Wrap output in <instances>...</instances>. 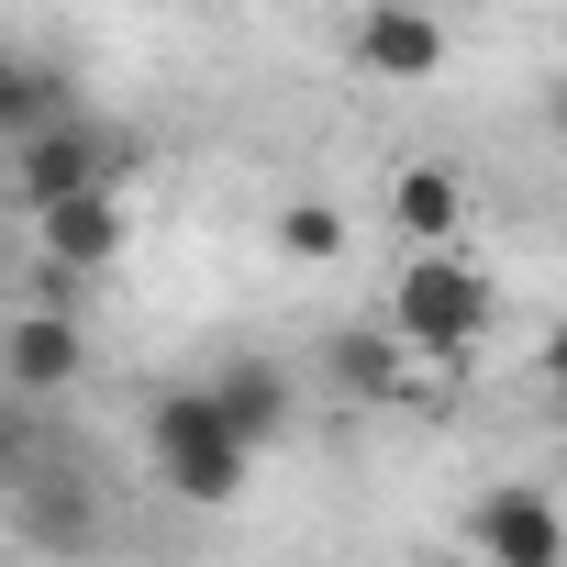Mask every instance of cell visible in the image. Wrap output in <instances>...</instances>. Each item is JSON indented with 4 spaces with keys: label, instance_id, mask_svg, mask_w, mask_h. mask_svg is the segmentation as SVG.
<instances>
[{
    "label": "cell",
    "instance_id": "obj_1",
    "mask_svg": "<svg viewBox=\"0 0 567 567\" xmlns=\"http://www.w3.org/2000/svg\"><path fill=\"white\" fill-rule=\"evenodd\" d=\"M145 445H156V478H167L189 512H223V501H245V478H256V456L234 445V423H223L212 379H200V390H156Z\"/></svg>",
    "mask_w": 567,
    "mask_h": 567
},
{
    "label": "cell",
    "instance_id": "obj_2",
    "mask_svg": "<svg viewBox=\"0 0 567 567\" xmlns=\"http://www.w3.org/2000/svg\"><path fill=\"white\" fill-rule=\"evenodd\" d=\"M489 312H501V290H489V267H467V256H412L401 290H390V334L412 357H467L489 334Z\"/></svg>",
    "mask_w": 567,
    "mask_h": 567
},
{
    "label": "cell",
    "instance_id": "obj_3",
    "mask_svg": "<svg viewBox=\"0 0 567 567\" xmlns=\"http://www.w3.org/2000/svg\"><path fill=\"white\" fill-rule=\"evenodd\" d=\"M0 178H12V200L45 223V212H68V200H101V189L123 178V145L79 112V123H56V134H23L12 156H0Z\"/></svg>",
    "mask_w": 567,
    "mask_h": 567
},
{
    "label": "cell",
    "instance_id": "obj_4",
    "mask_svg": "<svg viewBox=\"0 0 567 567\" xmlns=\"http://www.w3.org/2000/svg\"><path fill=\"white\" fill-rule=\"evenodd\" d=\"M467 545H478L489 567H567V523H556V501H545L534 478L478 489V501H467Z\"/></svg>",
    "mask_w": 567,
    "mask_h": 567
},
{
    "label": "cell",
    "instance_id": "obj_5",
    "mask_svg": "<svg viewBox=\"0 0 567 567\" xmlns=\"http://www.w3.org/2000/svg\"><path fill=\"white\" fill-rule=\"evenodd\" d=\"M0 368H12L23 401H45V390H68V379L90 368V323H79V312H12V334H0Z\"/></svg>",
    "mask_w": 567,
    "mask_h": 567
},
{
    "label": "cell",
    "instance_id": "obj_6",
    "mask_svg": "<svg viewBox=\"0 0 567 567\" xmlns=\"http://www.w3.org/2000/svg\"><path fill=\"white\" fill-rule=\"evenodd\" d=\"M357 68L368 79H390V90H412V79H445V23L434 12H357Z\"/></svg>",
    "mask_w": 567,
    "mask_h": 567
},
{
    "label": "cell",
    "instance_id": "obj_7",
    "mask_svg": "<svg viewBox=\"0 0 567 567\" xmlns=\"http://www.w3.org/2000/svg\"><path fill=\"white\" fill-rule=\"evenodd\" d=\"M212 401H223V423H234L245 456H267L278 434H290V412H301V401H290V368H267V357H234V368L212 379Z\"/></svg>",
    "mask_w": 567,
    "mask_h": 567
},
{
    "label": "cell",
    "instance_id": "obj_8",
    "mask_svg": "<svg viewBox=\"0 0 567 567\" xmlns=\"http://www.w3.org/2000/svg\"><path fill=\"white\" fill-rule=\"evenodd\" d=\"M390 212H401V234H412L423 256H456V223H467V178H456V167H401Z\"/></svg>",
    "mask_w": 567,
    "mask_h": 567
},
{
    "label": "cell",
    "instance_id": "obj_9",
    "mask_svg": "<svg viewBox=\"0 0 567 567\" xmlns=\"http://www.w3.org/2000/svg\"><path fill=\"white\" fill-rule=\"evenodd\" d=\"M34 245H45V267H68V278H79V267H112V256H123V200H112V189H101V200H68V212L34 223Z\"/></svg>",
    "mask_w": 567,
    "mask_h": 567
},
{
    "label": "cell",
    "instance_id": "obj_10",
    "mask_svg": "<svg viewBox=\"0 0 567 567\" xmlns=\"http://www.w3.org/2000/svg\"><path fill=\"white\" fill-rule=\"evenodd\" d=\"M278 245H290L301 267H334V256H346V223H334L323 200H290V212H278Z\"/></svg>",
    "mask_w": 567,
    "mask_h": 567
},
{
    "label": "cell",
    "instance_id": "obj_11",
    "mask_svg": "<svg viewBox=\"0 0 567 567\" xmlns=\"http://www.w3.org/2000/svg\"><path fill=\"white\" fill-rule=\"evenodd\" d=\"M390 346L401 334H334V379L346 390H390Z\"/></svg>",
    "mask_w": 567,
    "mask_h": 567
},
{
    "label": "cell",
    "instance_id": "obj_12",
    "mask_svg": "<svg viewBox=\"0 0 567 567\" xmlns=\"http://www.w3.org/2000/svg\"><path fill=\"white\" fill-rule=\"evenodd\" d=\"M545 379H556V390H567V323H556V334H545Z\"/></svg>",
    "mask_w": 567,
    "mask_h": 567
},
{
    "label": "cell",
    "instance_id": "obj_13",
    "mask_svg": "<svg viewBox=\"0 0 567 567\" xmlns=\"http://www.w3.org/2000/svg\"><path fill=\"white\" fill-rule=\"evenodd\" d=\"M545 123H556V134H567V79H556V90H545Z\"/></svg>",
    "mask_w": 567,
    "mask_h": 567
}]
</instances>
